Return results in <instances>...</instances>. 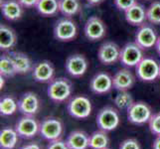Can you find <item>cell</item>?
I'll use <instances>...</instances> for the list:
<instances>
[{
	"mask_svg": "<svg viewBox=\"0 0 160 149\" xmlns=\"http://www.w3.org/2000/svg\"><path fill=\"white\" fill-rule=\"evenodd\" d=\"M73 92V86L66 78H57L49 82L47 93L53 102L60 103L64 102L71 97Z\"/></svg>",
	"mask_w": 160,
	"mask_h": 149,
	"instance_id": "6da1fadb",
	"label": "cell"
},
{
	"mask_svg": "<svg viewBox=\"0 0 160 149\" xmlns=\"http://www.w3.org/2000/svg\"><path fill=\"white\" fill-rule=\"evenodd\" d=\"M67 109L72 117L76 119H85L91 115L92 107L89 97L79 95L70 99Z\"/></svg>",
	"mask_w": 160,
	"mask_h": 149,
	"instance_id": "7a4b0ae2",
	"label": "cell"
},
{
	"mask_svg": "<svg viewBox=\"0 0 160 149\" xmlns=\"http://www.w3.org/2000/svg\"><path fill=\"white\" fill-rule=\"evenodd\" d=\"M53 33L54 37L59 41H72L78 34V26L71 17H63L55 23Z\"/></svg>",
	"mask_w": 160,
	"mask_h": 149,
	"instance_id": "3957f363",
	"label": "cell"
},
{
	"mask_svg": "<svg viewBox=\"0 0 160 149\" xmlns=\"http://www.w3.org/2000/svg\"><path fill=\"white\" fill-rule=\"evenodd\" d=\"M128 119L130 123L135 125H143L149 122L152 117V109L144 102H134L126 110Z\"/></svg>",
	"mask_w": 160,
	"mask_h": 149,
	"instance_id": "277c9868",
	"label": "cell"
},
{
	"mask_svg": "<svg viewBox=\"0 0 160 149\" xmlns=\"http://www.w3.org/2000/svg\"><path fill=\"white\" fill-rule=\"evenodd\" d=\"M120 123L119 113L117 108L112 107H104L97 115L98 127L107 132L112 131L118 127Z\"/></svg>",
	"mask_w": 160,
	"mask_h": 149,
	"instance_id": "5b68a950",
	"label": "cell"
},
{
	"mask_svg": "<svg viewBox=\"0 0 160 149\" xmlns=\"http://www.w3.org/2000/svg\"><path fill=\"white\" fill-rule=\"evenodd\" d=\"M135 69L137 78L142 82H153L160 76V64L153 58L144 57Z\"/></svg>",
	"mask_w": 160,
	"mask_h": 149,
	"instance_id": "8992f818",
	"label": "cell"
},
{
	"mask_svg": "<svg viewBox=\"0 0 160 149\" xmlns=\"http://www.w3.org/2000/svg\"><path fill=\"white\" fill-rule=\"evenodd\" d=\"M143 57V49L135 42H128L120 49L119 62L125 67H136Z\"/></svg>",
	"mask_w": 160,
	"mask_h": 149,
	"instance_id": "52a82bcc",
	"label": "cell"
},
{
	"mask_svg": "<svg viewBox=\"0 0 160 149\" xmlns=\"http://www.w3.org/2000/svg\"><path fill=\"white\" fill-rule=\"evenodd\" d=\"M39 133L48 141L61 138L63 133V123L57 117H47L40 122Z\"/></svg>",
	"mask_w": 160,
	"mask_h": 149,
	"instance_id": "ba28073f",
	"label": "cell"
},
{
	"mask_svg": "<svg viewBox=\"0 0 160 149\" xmlns=\"http://www.w3.org/2000/svg\"><path fill=\"white\" fill-rule=\"evenodd\" d=\"M14 128L17 131L19 136L26 139H30L35 137L37 133H39L40 123H38L34 117L23 115L16 122Z\"/></svg>",
	"mask_w": 160,
	"mask_h": 149,
	"instance_id": "9c48e42d",
	"label": "cell"
},
{
	"mask_svg": "<svg viewBox=\"0 0 160 149\" xmlns=\"http://www.w3.org/2000/svg\"><path fill=\"white\" fill-rule=\"evenodd\" d=\"M158 37L156 35V31L151 24L144 23L138 27L135 33V43L140 46L143 50L150 49L155 46Z\"/></svg>",
	"mask_w": 160,
	"mask_h": 149,
	"instance_id": "30bf717a",
	"label": "cell"
},
{
	"mask_svg": "<svg viewBox=\"0 0 160 149\" xmlns=\"http://www.w3.org/2000/svg\"><path fill=\"white\" fill-rule=\"evenodd\" d=\"M84 32L90 41H98L104 38L107 34V26L98 16H92L87 20Z\"/></svg>",
	"mask_w": 160,
	"mask_h": 149,
	"instance_id": "8fae6325",
	"label": "cell"
},
{
	"mask_svg": "<svg viewBox=\"0 0 160 149\" xmlns=\"http://www.w3.org/2000/svg\"><path fill=\"white\" fill-rule=\"evenodd\" d=\"M89 67L87 58L82 54H74L68 57L66 61L65 68L68 74L74 78H80L84 76Z\"/></svg>",
	"mask_w": 160,
	"mask_h": 149,
	"instance_id": "7c38bea8",
	"label": "cell"
},
{
	"mask_svg": "<svg viewBox=\"0 0 160 149\" xmlns=\"http://www.w3.org/2000/svg\"><path fill=\"white\" fill-rule=\"evenodd\" d=\"M40 101L35 92H27L18 101V110L23 115H34L39 112Z\"/></svg>",
	"mask_w": 160,
	"mask_h": 149,
	"instance_id": "4fadbf2b",
	"label": "cell"
},
{
	"mask_svg": "<svg viewBox=\"0 0 160 149\" xmlns=\"http://www.w3.org/2000/svg\"><path fill=\"white\" fill-rule=\"evenodd\" d=\"M120 48L113 42H104L98 48V58L104 65H112L119 61Z\"/></svg>",
	"mask_w": 160,
	"mask_h": 149,
	"instance_id": "5bb4252c",
	"label": "cell"
},
{
	"mask_svg": "<svg viewBox=\"0 0 160 149\" xmlns=\"http://www.w3.org/2000/svg\"><path fill=\"white\" fill-rule=\"evenodd\" d=\"M90 87L92 92L97 93V95L108 93L113 87L112 78L108 73L100 72V73L96 74L92 78L90 82Z\"/></svg>",
	"mask_w": 160,
	"mask_h": 149,
	"instance_id": "9a60e30c",
	"label": "cell"
},
{
	"mask_svg": "<svg viewBox=\"0 0 160 149\" xmlns=\"http://www.w3.org/2000/svg\"><path fill=\"white\" fill-rule=\"evenodd\" d=\"M55 68L50 61H41L37 63L32 70V76L36 82H50L54 80Z\"/></svg>",
	"mask_w": 160,
	"mask_h": 149,
	"instance_id": "2e32d148",
	"label": "cell"
},
{
	"mask_svg": "<svg viewBox=\"0 0 160 149\" xmlns=\"http://www.w3.org/2000/svg\"><path fill=\"white\" fill-rule=\"evenodd\" d=\"M135 82V77L128 69L118 71L112 78L113 89L118 92H125L130 90Z\"/></svg>",
	"mask_w": 160,
	"mask_h": 149,
	"instance_id": "e0dca14e",
	"label": "cell"
},
{
	"mask_svg": "<svg viewBox=\"0 0 160 149\" xmlns=\"http://www.w3.org/2000/svg\"><path fill=\"white\" fill-rule=\"evenodd\" d=\"M23 8L18 0H3L1 2V13L9 21L20 19L23 14Z\"/></svg>",
	"mask_w": 160,
	"mask_h": 149,
	"instance_id": "ac0fdd59",
	"label": "cell"
},
{
	"mask_svg": "<svg viewBox=\"0 0 160 149\" xmlns=\"http://www.w3.org/2000/svg\"><path fill=\"white\" fill-rule=\"evenodd\" d=\"M125 20L128 23L133 26H141L145 23L147 20L146 17V10L143 7V5L139 3H135L133 6H131L124 12Z\"/></svg>",
	"mask_w": 160,
	"mask_h": 149,
	"instance_id": "d6986e66",
	"label": "cell"
},
{
	"mask_svg": "<svg viewBox=\"0 0 160 149\" xmlns=\"http://www.w3.org/2000/svg\"><path fill=\"white\" fill-rule=\"evenodd\" d=\"M90 135L82 130H74L68 135L66 143L69 149H88Z\"/></svg>",
	"mask_w": 160,
	"mask_h": 149,
	"instance_id": "ffe728a7",
	"label": "cell"
},
{
	"mask_svg": "<svg viewBox=\"0 0 160 149\" xmlns=\"http://www.w3.org/2000/svg\"><path fill=\"white\" fill-rule=\"evenodd\" d=\"M9 55L11 56V58H12L13 62H14L17 74L25 75V74H28L29 72H32V70H33L32 61L26 54L22 53V52L11 51V52H9Z\"/></svg>",
	"mask_w": 160,
	"mask_h": 149,
	"instance_id": "44dd1931",
	"label": "cell"
},
{
	"mask_svg": "<svg viewBox=\"0 0 160 149\" xmlns=\"http://www.w3.org/2000/svg\"><path fill=\"white\" fill-rule=\"evenodd\" d=\"M17 43V35L11 27L1 24L0 26V49L9 51Z\"/></svg>",
	"mask_w": 160,
	"mask_h": 149,
	"instance_id": "7402d4cb",
	"label": "cell"
},
{
	"mask_svg": "<svg viewBox=\"0 0 160 149\" xmlns=\"http://www.w3.org/2000/svg\"><path fill=\"white\" fill-rule=\"evenodd\" d=\"M18 133L12 127H5L0 131V148L14 149L18 142Z\"/></svg>",
	"mask_w": 160,
	"mask_h": 149,
	"instance_id": "603a6c76",
	"label": "cell"
},
{
	"mask_svg": "<svg viewBox=\"0 0 160 149\" xmlns=\"http://www.w3.org/2000/svg\"><path fill=\"white\" fill-rule=\"evenodd\" d=\"M109 138L108 132L104 130H97L93 131L90 135L89 146L91 149H106L108 147Z\"/></svg>",
	"mask_w": 160,
	"mask_h": 149,
	"instance_id": "cb8c5ba5",
	"label": "cell"
},
{
	"mask_svg": "<svg viewBox=\"0 0 160 149\" xmlns=\"http://www.w3.org/2000/svg\"><path fill=\"white\" fill-rule=\"evenodd\" d=\"M59 8L65 17H72L80 12L82 4L80 0H59Z\"/></svg>",
	"mask_w": 160,
	"mask_h": 149,
	"instance_id": "d4e9b609",
	"label": "cell"
},
{
	"mask_svg": "<svg viewBox=\"0 0 160 149\" xmlns=\"http://www.w3.org/2000/svg\"><path fill=\"white\" fill-rule=\"evenodd\" d=\"M36 9L43 16H54L60 12L59 0H38Z\"/></svg>",
	"mask_w": 160,
	"mask_h": 149,
	"instance_id": "484cf974",
	"label": "cell"
},
{
	"mask_svg": "<svg viewBox=\"0 0 160 149\" xmlns=\"http://www.w3.org/2000/svg\"><path fill=\"white\" fill-rule=\"evenodd\" d=\"M0 75L4 78H12L17 75L14 62L9 54H3L0 58Z\"/></svg>",
	"mask_w": 160,
	"mask_h": 149,
	"instance_id": "4316f807",
	"label": "cell"
},
{
	"mask_svg": "<svg viewBox=\"0 0 160 149\" xmlns=\"http://www.w3.org/2000/svg\"><path fill=\"white\" fill-rule=\"evenodd\" d=\"M18 110V102L13 97H4L0 101V113L3 117H9Z\"/></svg>",
	"mask_w": 160,
	"mask_h": 149,
	"instance_id": "83f0119b",
	"label": "cell"
},
{
	"mask_svg": "<svg viewBox=\"0 0 160 149\" xmlns=\"http://www.w3.org/2000/svg\"><path fill=\"white\" fill-rule=\"evenodd\" d=\"M113 102L118 109L128 110L131 104L134 102V101L130 93L128 91H125V92H118L117 97L113 99Z\"/></svg>",
	"mask_w": 160,
	"mask_h": 149,
	"instance_id": "f1b7e54d",
	"label": "cell"
},
{
	"mask_svg": "<svg viewBox=\"0 0 160 149\" xmlns=\"http://www.w3.org/2000/svg\"><path fill=\"white\" fill-rule=\"evenodd\" d=\"M147 21L153 25H160V1H153L146 9Z\"/></svg>",
	"mask_w": 160,
	"mask_h": 149,
	"instance_id": "f546056e",
	"label": "cell"
},
{
	"mask_svg": "<svg viewBox=\"0 0 160 149\" xmlns=\"http://www.w3.org/2000/svg\"><path fill=\"white\" fill-rule=\"evenodd\" d=\"M148 125H149V130L153 135H160V112L152 114Z\"/></svg>",
	"mask_w": 160,
	"mask_h": 149,
	"instance_id": "4dcf8cb0",
	"label": "cell"
},
{
	"mask_svg": "<svg viewBox=\"0 0 160 149\" xmlns=\"http://www.w3.org/2000/svg\"><path fill=\"white\" fill-rule=\"evenodd\" d=\"M119 149H141V146L135 138H128L120 143Z\"/></svg>",
	"mask_w": 160,
	"mask_h": 149,
	"instance_id": "1f68e13d",
	"label": "cell"
},
{
	"mask_svg": "<svg viewBox=\"0 0 160 149\" xmlns=\"http://www.w3.org/2000/svg\"><path fill=\"white\" fill-rule=\"evenodd\" d=\"M135 3H137L136 0H114V4L117 8L120 11H123V12H125L131 6H133Z\"/></svg>",
	"mask_w": 160,
	"mask_h": 149,
	"instance_id": "d6a6232c",
	"label": "cell"
},
{
	"mask_svg": "<svg viewBox=\"0 0 160 149\" xmlns=\"http://www.w3.org/2000/svg\"><path fill=\"white\" fill-rule=\"evenodd\" d=\"M46 149H69L66 141L62 140L61 138L49 141V144L47 145Z\"/></svg>",
	"mask_w": 160,
	"mask_h": 149,
	"instance_id": "836d02e7",
	"label": "cell"
},
{
	"mask_svg": "<svg viewBox=\"0 0 160 149\" xmlns=\"http://www.w3.org/2000/svg\"><path fill=\"white\" fill-rule=\"evenodd\" d=\"M20 4L24 8H32L36 7V5L38 3V0H18Z\"/></svg>",
	"mask_w": 160,
	"mask_h": 149,
	"instance_id": "e575fe53",
	"label": "cell"
},
{
	"mask_svg": "<svg viewBox=\"0 0 160 149\" xmlns=\"http://www.w3.org/2000/svg\"><path fill=\"white\" fill-rule=\"evenodd\" d=\"M19 149H41V146L37 142H30L20 147Z\"/></svg>",
	"mask_w": 160,
	"mask_h": 149,
	"instance_id": "d590c367",
	"label": "cell"
},
{
	"mask_svg": "<svg viewBox=\"0 0 160 149\" xmlns=\"http://www.w3.org/2000/svg\"><path fill=\"white\" fill-rule=\"evenodd\" d=\"M152 149H160V135L156 136L152 143Z\"/></svg>",
	"mask_w": 160,
	"mask_h": 149,
	"instance_id": "8d00e7d4",
	"label": "cell"
},
{
	"mask_svg": "<svg viewBox=\"0 0 160 149\" xmlns=\"http://www.w3.org/2000/svg\"><path fill=\"white\" fill-rule=\"evenodd\" d=\"M87 1L91 5H98V4H101L102 2H103V0H87Z\"/></svg>",
	"mask_w": 160,
	"mask_h": 149,
	"instance_id": "74e56055",
	"label": "cell"
},
{
	"mask_svg": "<svg viewBox=\"0 0 160 149\" xmlns=\"http://www.w3.org/2000/svg\"><path fill=\"white\" fill-rule=\"evenodd\" d=\"M155 48H156V51H157V53L160 55V36L158 37L157 42H156V44H155Z\"/></svg>",
	"mask_w": 160,
	"mask_h": 149,
	"instance_id": "f35d334b",
	"label": "cell"
},
{
	"mask_svg": "<svg viewBox=\"0 0 160 149\" xmlns=\"http://www.w3.org/2000/svg\"><path fill=\"white\" fill-rule=\"evenodd\" d=\"M0 80H1V84H0V87H1V89H3L4 87V77H2V76H0Z\"/></svg>",
	"mask_w": 160,
	"mask_h": 149,
	"instance_id": "ab89813d",
	"label": "cell"
},
{
	"mask_svg": "<svg viewBox=\"0 0 160 149\" xmlns=\"http://www.w3.org/2000/svg\"><path fill=\"white\" fill-rule=\"evenodd\" d=\"M144 1H151V0H144Z\"/></svg>",
	"mask_w": 160,
	"mask_h": 149,
	"instance_id": "60d3db41",
	"label": "cell"
},
{
	"mask_svg": "<svg viewBox=\"0 0 160 149\" xmlns=\"http://www.w3.org/2000/svg\"><path fill=\"white\" fill-rule=\"evenodd\" d=\"M106 149H109V148H108H108H106Z\"/></svg>",
	"mask_w": 160,
	"mask_h": 149,
	"instance_id": "b9f144b4",
	"label": "cell"
},
{
	"mask_svg": "<svg viewBox=\"0 0 160 149\" xmlns=\"http://www.w3.org/2000/svg\"><path fill=\"white\" fill-rule=\"evenodd\" d=\"M159 78H160V76H159Z\"/></svg>",
	"mask_w": 160,
	"mask_h": 149,
	"instance_id": "7bdbcfd3",
	"label": "cell"
}]
</instances>
